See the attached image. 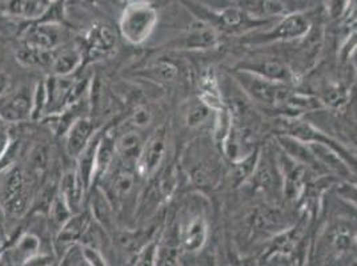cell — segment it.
<instances>
[{
	"mask_svg": "<svg viewBox=\"0 0 357 266\" xmlns=\"http://www.w3.org/2000/svg\"><path fill=\"white\" fill-rule=\"evenodd\" d=\"M184 7L194 15L209 26H212L222 36H244L253 31L266 29L276 19H261L250 14L240 6H231L222 10L207 8L203 4L195 3L192 0L184 1Z\"/></svg>",
	"mask_w": 357,
	"mask_h": 266,
	"instance_id": "1",
	"label": "cell"
},
{
	"mask_svg": "<svg viewBox=\"0 0 357 266\" xmlns=\"http://www.w3.org/2000/svg\"><path fill=\"white\" fill-rule=\"evenodd\" d=\"M313 20L311 16L301 11L288 13L278 17L266 29L250 32L241 38L243 43L248 45H269L278 43H294L304 38L311 29Z\"/></svg>",
	"mask_w": 357,
	"mask_h": 266,
	"instance_id": "2",
	"label": "cell"
},
{
	"mask_svg": "<svg viewBox=\"0 0 357 266\" xmlns=\"http://www.w3.org/2000/svg\"><path fill=\"white\" fill-rule=\"evenodd\" d=\"M159 15L147 0H134L126 6L120 16L123 39L132 45H144L158 26Z\"/></svg>",
	"mask_w": 357,
	"mask_h": 266,
	"instance_id": "3",
	"label": "cell"
},
{
	"mask_svg": "<svg viewBox=\"0 0 357 266\" xmlns=\"http://www.w3.org/2000/svg\"><path fill=\"white\" fill-rule=\"evenodd\" d=\"M238 88L245 93L251 102L268 108H282L289 92V86L264 79L259 75L235 68L232 72Z\"/></svg>",
	"mask_w": 357,
	"mask_h": 266,
	"instance_id": "4",
	"label": "cell"
},
{
	"mask_svg": "<svg viewBox=\"0 0 357 266\" xmlns=\"http://www.w3.org/2000/svg\"><path fill=\"white\" fill-rule=\"evenodd\" d=\"M31 207L30 182L20 166H13L3 181L1 208L11 216L20 219Z\"/></svg>",
	"mask_w": 357,
	"mask_h": 266,
	"instance_id": "5",
	"label": "cell"
},
{
	"mask_svg": "<svg viewBox=\"0 0 357 266\" xmlns=\"http://www.w3.org/2000/svg\"><path fill=\"white\" fill-rule=\"evenodd\" d=\"M70 39L68 30L58 20H35L22 32L23 45L54 51L67 45Z\"/></svg>",
	"mask_w": 357,
	"mask_h": 266,
	"instance_id": "6",
	"label": "cell"
},
{
	"mask_svg": "<svg viewBox=\"0 0 357 266\" xmlns=\"http://www.w3.org/2000/svg\"><path fill=\"white\" fill-rule=\"evenodd\" d=\"M236 68L259 75L271 81L287 84V86L296 83V79H298V75L292 70L291 64H288L285 59H279L275 56L261 55L255 58H247L240 61Z\"/></svg>",
	"mask_w": 357,
	"mask_h": 266,
	"instance_id": "7",
	"label": "cell"
},
{
	"mask_svg": "<svg viewBox=\"0 0 357 266\" xmlns=\"http://www.w3.org/2000/svg\"><path fill=\"white\" fill-rule=\"evenodd\" d=\"M220 38L222 35L208 23L195 17L191 26L168 42L167 47L178 51H206L218 47Z\"/></svg>",
	"mask_w": 357,
	"mask_h": 266,
	"instance_id": "8",
	"label": "cell"
},
{
	"mask_svg": "<svg viewBox=\"0 0 357 266\" xmlns=\"http://www.w3.org/2000/svg\"><path fill=\"white\" fill-rule=\"evenodd\" d=\"M178 232L183 251L191 254L202 251L208 240V222L203 212H185L178 220Z\"/></svg>",
	"mask_w": 357,
	"mask_h": 266,
	"instance_id": "9",
	"label": "cell"
},
{
	"mask_svg": "<svg viewBox=\"0 0 357 266\" xmlns=\"http://www.w3.org/2000/svg\"><path fill=\"white\" fill-rule=\"evenodd\" d=\"M167 153L165 127L158 128L144 143V148L136 165V172L143 178H152L163 165Z\"/></svg>",
	"mask_w": 357,
	"mask_h": 266,
	"instance_id": "10",
	"label": "cell"
},
{
	"mask_svg": "<svg viewBox=\"0 0 357 266\" xmlns=\"http://www.w3.org/2000/svg\"><path fill=\"white\" fill-rule=\"evenodd\" d=\"M323 240L331 254L348 256L357 249V226L342 219L336 220L329 225Z\"/></svg>",
	"mask_w": 357,
	"mask_h": 266,
	"instance_id": "11",
	"label": "cell"
},
{
	"mask_svg": "<svg viewBox=\"0 0 357 266\" xmlns=\"http://www.w3.org/2000/svg\"><path fill=\"white\" fill-rule=\"evenodd\" d=\"M42 253V241L33 232H24L6 249L0 251V265H29Z\"/></svg>",
	"mask_w": 357,
	"mask_h": 266,
	"instance_id": "12",
	"label": "cell"
},
{
	"mask_svg": "<svg viewBox=\"0 0 357 266\" xmlns=\"http://www.w3.org/2000/svg\"><path fill=\"white\" fill-rule=\"evenodd\" d=\"M32 93L20 89L7 93L0 99V120L8 124H19L31 120Z\"/></svg>",
	"mask_w": 357,
	"mask_h": 266,
	"instance_id": "13",
	"label": "cell"
},
{
	"mask_svg": "<svg viewBox=\"0 0 357 266\" xmlns=\"http://www.w3.org/2000/svg\"><path fill=\"white\" fill-rule=\"evenodd\" d=\"M140 178L136 169L124 168L120 165L119 169L109 178L108 189H105L114 208L123 207L127 204L136 192L137 178Z\"/></svg>",
	"mask_w": 357,
	"mask_h": 266,
	"instance_id": "14",
	"label": "cell"
},
{
	"mask_svg": "<svg viewBox=\"0 0 357 266\" xmlns=\"http://www.w3.org/2000/svg\"><path fill=\"white\" fill-rule=\"evenodd\" d=\"M116 47V35L105 24H93L83 38L86 58H100L111 54Z\"/></svg>",
	"mask_w": 357,
	"mask_h": 266,
	"instance_id": "15",
	"label": "cell"
},
{
	"mask_svg": "<svg viewBox=\"0 0 357 266\" xmlns=\"http://www.w3.org/2000/svg\"><path fill=\"white\" fill-rule=\"evenodd\" d=\"M91 222L92 217L89 210H80L74 213L55 233L56 247H59L64 251L70 245L82 242L87 230L91 228Z\"/></svg>",
	"mask_w": 357,
	"mask_h": 266,
	"instance_id": "16",
	"label": "cell"
},
{
	"mask_svg": "<svg viewBox=\"0 0 357 266\" xmlns=\"http://www.w3.org/2000/svg\"><path fill=\"white\" fill-rule=\"evenodd\" d=\"M146 140L136 128L127 130L116 137V159L124 168L136 169Z\"/></svg>",
	"mask_w": 357,
	"mask_h": 266,
	"instance_id": "17",
	"label": "cell"
},
{
	"mask_svg": "<svg viewBox=\"0 0 357 266\" xmlns=\"http://www.w3.org/2000/svg\"><path fill=\"white\" fill-rule=\"evenodd\" d=\"M95 133H96L95 125L91 118L86 116L76 118L67 130V132L64 133L67 155L71 159L76 160L80 152L86 148L87 144L92 140Z\"/></svg>",
	"mask_w": 357,
	"mask_h": 266,
	"instance_id": "18",
	"label": "cell"
},
{
	"mask_svg": "<svg viewBox=\"0 0 357 266\" xmlns=\"http://www.w3.org/2000/svg\"><path fill=\"white\" fill-rule=\"evenodd\" d=\"M52 4V0H6L3 13L10 17L35 22L43 19Z\"/></svg>",
	"mask_w": 357,
	"mask_h": 266,
	"instance_id": "19",
	"label": "cell"
},
{
	"mask_svg": "<svg viewBox=\"0 0 357 266\" xmlns=\"http://www.w3.org/2000/svg\"><path fill=\"white\" fill-rule=\"evenodd\" d=\"M92 196L89 198V213L92 220L107 232H111L115 225V208L105 189L99 185L92 187L89 191Z\"/></svg>",
	"mask_w": 357,
	"mask_h": 266,
	"instance_id": "20",
	"label": "cell"
},
{
	"mask_svg": "<svg viewBox=\"0 0 357 266\" xmlns=\"http://www.w3.org/2000/svg\"><path fill=\"white\" fill-rule=\"evenodd\" d=\"M115 160H116V136L111 131L100 133L98 150H96L93 187L109 173Z\"/></svg>",
	"mask_w": 357,
	"mask_h": 266,
	"instance_id": "21",
	"label": "cell"
},
{
	"mask_svg": "<svg viewBox=\"0 0 357 266\" xmlns=\"http://www.w3.org/2000/svg\"><path fill=\"white\" fill-rule=\"evenodd\" d=\"M197 91H199V99L204 104H207L211 109L218 111L222 109L225 105L223 91L219 83L218 75L213 68H207L202 71L197 80Z\"/></svg>",
	"mask_w": 357,
	"mask_h": 266,
	"instance_id": "22",
	"label": "cell"
},
{
	"mask_svg": "<svg viewBox=\"0 0 357 266\" xmlns=\"http://www.w3.org/2000/svg\"><path fill=\"white\" fill-rule=\"evenodd\" d=\"M59 193L74 213L83 210L84 197L89 192L86 191L84 184L79 176L76 168L68 169L63 173L60 178Z\"/></svg>",
	"mask_w": 357,
	"mask_h": 266,
	"instance_id": "23",
	"label": "cell"
},
{
	"mask_svg": "<svg viewBox=\"0 0 357 266\" xmlns=\"http://www.w3.org/2000/svg\"><path fill=\"white\" fill-rule=\"evenodd\" d=\"M86 60V55L82 47L75 45L71 48H63L60 47L55 49V56L51 65L50 72L56 76H73V75L83 65Z\"/></svg>",
	"mask_w": 357,
	"mask_h": 266,
	"instance_id": "24",
	"label": "cell"
},
{
	"mask_svg": "<svg viewBox=\"0 0 357 266\" xmlns=\"http://www.w3.org/2000/svg\"><path fill=\"white\" fill-rule=\"evenodd\" d=\"M100 133H95L92 140L87 144V147L80 152L76 157V171L82 178L86 191L89 193L93 187V173H95V164H96V150L99 144Z\"/></svg>",
	"mask_w": 357,
	"mask_h": 266,
	"instance_id": "25",
	"label": "cell"
},
{
	"mask_svg": "<svg viewBox=\"0 0 357 266\" xmlns=\"http://www.w3.org/2000/svg\"><path fill=\"white\" fill-rule=\"evenodd\" d=\"M16 60L22 65L27 68H35V70H51L55 49H40L30 45H23L20 48L16 49Z\"/></svg>",
	"mask_w": 357,
	"mask_h": 266,
	"instance_id": "26",
	"label": "cell"
},
{
	"mask_svg": "<svg viewBox=\"0 0 357 266\" xmlns=\"http://www.w3.org/2000/svg\"><path fill=\"white\" fill-rule=\"evenodd\" d=\"M238 1L241 8L261 19H278L289 13L282 0H238Z\"/></svg>",
	"mask_w": 357,
	"mask_h": 266,
	"instance_id": "27",
	"label": "cell"
},
{
	"mask_svg": "<svg viewBox=\"0 0 357 266\" xmlns=\"http://www.w3.org/2000/svg\"><path fill=\"white\" fill-rule=\"evenodd\" d=\"M137 75L158 84H168L178 79V67L171 60L159 59L142 68Z\"/></svg>",
	"mask_w": 357,
	"mask_h": 266,
	"instance_id": "28",
	"label": "cell"
},
{
	"mask_svg": "<svg viewBox=\"0 0 357 266\" xmlns=\"http://www.w3.org/2000/svg\"><path fill=\"white\" fill-rule=\"evenodd\" d=\"M215 111L211 109L207 104L203 103L199 97L185 105L184 108V123L188 128L196 130L203 127L209 118H213Z\"/></svg>",
	"mask_w": 357,
	"mask_h": 266,
	"instance_id": "29",
	"label": "cell"
},
{
	"mask_svg": "<svg viewBox=\"0 0 357 266\" xmlns=\"http://www.w3.org/2000/svg\"><path fill=\"white\" fill-rule=\"evenodd\" d=\"M74 214L73 209L67 204V201L63 198L59 191L54 194V197L50 201L48 205V219L50 225L55 229V233L63 226V224L67 221Z\"/></svg>",
	"mask_w": 357,
	"mask_h": 266,
	"instance_id": "30",
	"label": "cell"
},
{
	"mask_svg": "<svg viewBox=\"0 0 357 266\" xmlns=\"http://www.w3.org/2000/svg\"><path fill=\"white\" fill-rule=\"evenodd\" d=\"M159 237H153L147 244H144L140 249L135 251L131 264L134 265L151 266L158 265L159 258Z\"/></svg>",
	"mask_w": 357,
	"mask_h": 266,
	"instance_id": "31",
	"label": "cell"
},
{
	"mask_svg": "<svg viewBox=\"0 0 357 266\" xmlns=\"http://www.w3.org/2000/svg\"><path fill=\"white\" fill-rule=\"evenodd\" d=\"M47 116V87L45 80L38 81L32 91V112L31 120L38 121Z\"/></svg>",
	"mask_w": 357,
	"mask_h": 266,
	"instance_id": "32",
	"label": "cell"
},
{
	"mask_svg": "<svg viewBox=\"0 0 357 266\" xmlns=\"http://www.w3.org/2000/svg\"><path fill=\"white\" fill-rule=\"evenodd\" d=\"M59 265L63 266H87L86 258L82 249V242H76L70 245L66 251L61 253L59 258Z\"/></svg>",
	"mask_w": 357,
	"mask_h": 266,
	"instance_id": "33",
	"label": "cell"
},
{
	"mask_svg": "<svg viewBox=\"0 0 357 266\" xmlns=\"http://www.w3.org/2000/svg\"><path fill=\"white\" fill-rule=\"evenodd\" d=\"M152 121H153V112L149 105H137L130 118L131 127L139 131L149 128Z\"/></svg>",
	"mask_w": 357,
	"mask_h": 266,
	"instance_id": "34",
	"label": "cell"
},
{
	"mask_svg": "<svg viewBox=\"0 0 357 266\" xmlns=\"http://www.w3.org/2000/svg\"><path fill=\"white\" fill-rule=\"evenodd\" d=\"M31 168L36 172H45V169L48 168V163H50V149L45 147L43 144H39L36 147H33L30 153Z\"/></svg>",
	"mask_w": 357,
	"mask_h": 266,
	"instance_id": "35",
	"label": "cell"
},
{
	"mask_svg": "<svg viewBox=\"0 0 357 266\" xmlns=\"http://www.w3.org/2000/svg\"><path fill=\"white\" fill-rule=\"evenodd\" d=\"M327 10V15L332 20H342L347 17L348 8H349V0H324L323 3Z\"/></svg>",
	"mask_w": 357,
	"mask_h": 266,
	"instance_id": "36",
	"label": "cell"
},
{
	"mask_svg": "<svg viewBox=\"0 0 357 266\" xmlns=\"http://www.w3.org/2000/svg\"><path fill=\"white\" fill-rule=\"evenodd\" d=\"M82 249H83V254H84V258H86V264H87V266L108 265V263H107V260H105L103 253L99 251L95 245L82 242Z\"/></svg>",
	"mask_w": 357,
	"mask_h": 266,
	"instance_id": "37",
	"label": "cell"
},
{
	"mask_svg": "<svg viewBox=\"0 0 357 266\" xmlns=\"http://www.w3.org/2000/svg\"><path fill=\"white\" fill-rule=\"evenodd\" d=\"M336 192L339 194V197L348 201L349 204H352L354 207L357 208V185L352 182H340L336 185Z\"/></svg>",
	"mask_w": 357,
	"mask_h": 266,
	"instance_id": "38",
	"label": "cell"
},
{
	"mask_svg": "<svg viewBox=\"0 0 357 266\" xmlns=\"http://www.w3.org/2000/svg\"><path fill=\"white\" fill-rule=\"evenodd\" d=\"M13 144L11 134L8 131L0 125V163L4 160L7 152L10 150V146Z\"/></svg>",
	"mask_w": 357,
	"mask_h": 266,
	"instance_id": "39",
	"label": "cell"
},
{
	"mask_svg": "<svg viewBox=\"0 0 357 266\" xmlns=\"http://www.w3.org/2000/svg\"><path fill=\"white\" fill-rule=\"evenodd\" d=\"M8 88H10V77L0 72V99L8 93Z\"/></svg>",
	"mask_w": 357,
	"mask_h": 266,
	"instance_id": "40",
	"label": "cell"
},
{
	"mask_svg": "<svg viewBox=\"0 0 357 266\" xmlns=\"http://www.w3.org/2000/svg\"><path fill=\"white\" fill-rule=\"evenodd\" d=\"M312 4H323L324 0H310Z\"/></svg>",
	"mask_w": 357,
	"mask_h": 266,
	"instance_id": "41",
	"label": "cell"
},
{
	"mask_svg": "<svg viewBox=\"0 0 357 266\" xmlns=\"http://www.w3.org/2000/svg\"><path fill=\"white\" fill-rule=\"evenodd\" d=\"M4 249V245H3V242L0 241V251H3Z\"/></svg>",
	"mask_w": 357,
	"mask_h": 266,
	"instance_id": "42",
	"label": "cell"
},
{
	"mask_svg": "<svg viewBox=\"0 0 357 266\" xmlns=\"http://www.w3.org/2000/svg\"><path fill=\"white\" fill-rule=\"evenodd\" d=\"M1 209H3V208H1ZM1 209H0V213H1Z\"/></svg>",
	"mask_w": 357,
	"mask_h": 266,
	"instance_id": "43",
	"label": "cell"
},
{
	"mask_svg": "<svg viewBox=\"0 0 357 266\" xmlns=\"http://www.w3.org/2000/svg\"><path fill=\"white\" fill-rule=\"evenodd\" d=\"M356 26H357V24H356Z\"/></svg>",
	"mask_w": 357,
	"mask_h": 266,
	"instance_id": "44",
	"label": "cell"
}]
</instances>
